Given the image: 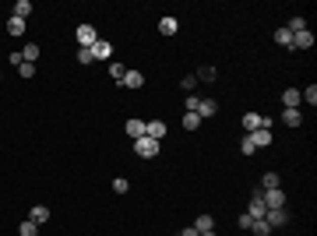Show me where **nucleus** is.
Masks as SVG:
<instances>
[{"instance_id":"obj_35","label":"nucleus","mask_w":317,"mask_h":236,"mask_svg":"<svg viewBox=\"0 0 317 236\" xmlns=\"http://www.w3.org/2000/svg\"><path fill=\"white\" fill-rule=\"evenodd\" d=\"M197 102H201L197 95H187V113H197Z\"/></svg>"},{"instance_id":"obj_6","label":"nucleus","mask_w":317,"mask_h":236,"mask_svg":"<svg viewBox=\"0 0 317 236\" xmlns=\"http://www.w3.org/2000/svg\"><path fill=\"white\" fill-rule=\"evenodd\" d=\"M145 138H152V141H162V138H166V124H162V120H148V127H145Z\"/></svg>"},{"instance_id":"obj_14","label":"nucleus","mask_w":317,"mask_h":236,"mask_svg":"<svg viewBox=\"0 0 317 236\" xmlns=\"http://www.w3.org/2000/svg\"><path fill=\"white\" fill-rule=\"evenodd\" d=\"M158 32H162V35H176V32H180V21H176V18H162V21H158Z\"/></svg>"},{"instance_id":"obj_19","label":"nucleus","mask_w":317,"mask_h":236,"mask_svg":"<svg viewBox=\"0 0 317 236\" xmlns=\"http://www.w3.org/2000/svg\"><path fill=\"white\" fill-rule=\"evenodd\" d=\"M279 183H282V180H279V173H271V169L261 176V190H271V187H279Z\"/></svg>"},{"instance_id":"obj_27","label":"nucleus","mask_w":317,"mask_h":236,"mask_svg":"<svg viewBox=\"0 0 317 236\" xmlns=\"http://www.w3.org/2000/svg\"><path fill=\"white\" fill-rule=\"evenodd\" d=\"M183 127H187V131H197V127H201V116H197V113H187V116H183Z\"/></svg>"},{"instance_id":"obj_15","label":"nucleus","mask_w":317,"mask_h":236,"mask_svg":"<svg viewBox=\"0 0 317 236\" xmlns=\"http://www.w3.org/2000/svg\"><path fill=\"white\" fill-rule=\"evenodd\" d=\"M282 124H286V127H300V124H303V113H300V109H286V113H282Z\"/></svg>"},{"instance_id":"obj_20","label":"nucleus","mask_w":317,"mask_h":236,"mask_svg":"<svg viewBox=\"0 0 317 236\" xmlns=\"http://www.w3.org/2000/svg\"><path fill=\"white\" fill-rule=\"evenodd\" d=\"M212 226H215V219H212V215H197V222H194V229H197V233H212Z\"/></svg>"},{"instance_id":"obj_24","label":"nucleus","mask_w":317,"mask_h":236,"mask_svg":"<svg viewBox=\"0 0 317 236\" xmlns=\"http://www.w3.org/2000/svg\"><path fill=\"white\" fill-rule=\"evenodd\" d=\"M300 99H303L307 106H317V85H310V88H303V92H300Z\"/></svg>"},{"instance_id":"obj_17","label":"nucleus","mask_w":317,"mask_h":236,"mask_svg":"<svg viewBox=\"0 0 317 236\" xmlns=\"http://www.w3.org/2000/svg\"><path fill=\"white\" fill-rule=\"evenodd\" d=\"M21 60H25V64H35V60H39V46H35V43H28V46L21 50Z\"/></svg>"},{"instance_id":"obj_5","label":"nucleus","mask_w":317,"mask_h":236,"mask_svg":"<svg viewBox=\"0 0 317 236\" xmlns=\"http://www.w3.org/2000/svg\"><path fill=\"white\" fill-rule=\"evenodd\" d=\"M264 212H268V208H264V201H261V190H254V198H250V208H247V215H250V219H264Z\"/></svg>"},{"instance_id":"obj_29","label":"nucleus","mask_w":317,"mask_h":236,"mask_svg":"<svg viewBox=\"0 0 317 236\" xmlns=\"http://www.w3.org/2000/svg\"><path fill=\"white\" fill-rule=\"evenodd\" d=\"M286 28H289V32L296 35V32H307V21H303V18H293V21H289Z\"/></svg>"},{"instance_id":"obj_18","label":"nucleus","mask_w":317,"mask_h":236,"mask_svg":"<svg viewBox=\"0 0 317 236\" xmlns=\"http://www.w3.org/2000/svg\"><path fill=\"white\" fill-rule=\"evenodd\" d=\"M240 124H243V127H247V134H250V131H257V127H261V116H257V113H243V120H240Z\"/></svg>"},{"instance_id":"obj_11","label":"nucleus","mask_w":317,"mask_h":236,"mask_svg":"<svg viewBox=\"0 0 317 236\" xmlns=\"http://www.w3.org/2000/svg\"><path fill=\"white\" fill-rule=\"evenodd\" d=\"M215 113H219V102H215V99H201V102H197V116H201V120H205V116H215Z\"/></svg>"},{"instance_id":"obj_25","label":"nucleus","mask_w":317,"mask_h":236,"mask_svg":"<svg viewBox=\"0 0 317 236\" xmlns=\"http://www.w3.org/2000/svg\"><path fill=\"white\" fill-rule=\"evenodd\" d=\"M275 43H279V46H293V32H289V28H279V32H275Z\"/></svg>"},{"instance_id":"obj_3","label":"nucleus","mask_w":317,"mask_h":236,"mask_svg":"<svg viewBox=\"0 0 317 236\" xmlns=\"http://www.w3.org/2000/svg\"><path fill=\"white\" fill-rule=\"evenodd\" d=\"M74 39L81 43V50H92L99 35H95V28H92V25H78V32H74Z\"/></svg>"},{"instance_id":"obj_13","label":"nucleus","mask_w":317,"mask_h":236,"mask_svg":"<svg viewBox=\"0 0 317 236\" xmlns=\"http://www.w3.org/2000/svg\"><path fill=\"white\" fill-rule=\"evenodd\" d=\"M28 14H32V4H28V0H18V4L11 7V18H21V21H25Z\"/></svg>"},{"instance_id":"obj_37","label":"nucleus","mask_w":317,"mask_h":236,"mask_svg":"<svg viewBox=\"0 0 317 236\" xmlns=\"http://www.w3.org/2000/svg\"><path fill=\"white\" fill-rule=\"evenodd\" d=\"M180 85H183V88H187V92H190V88H194V85H197V78H194V74H187V78L180 81Z\"/></svg>"},{"instance_id":"obj_21","label":"nucleus","mask_w":317,"mask_h":236,"mask_svg":"<svg viewBox=\"0 0 317 236\" xmlns=\"http://www.w3.org/2000/svg\"><path fill=\"white\" fill-rule=\"evenodd\" d=\"M7 32L11 35H25V21L21 18H7Z\"/></svg>"},{"instance_id":"obj_26","label":"nucleus","mask_w":317,"mask_h":236,"mask_svg":"<svg viewBox=\"0 0 317 236\" xmlns=\"http://www.w3.org/2000/svg\"><path fill=\"white\" fill-rule=\"evenodd\" d=\"M124 74H127V67H124V64H113V60H109V78H113V81H124Z\"/></svg>"},{"instance_id":"obj_2","label":"nucleus","mask_w":317,"mask_h":236,"mask_svg":"<svg viewBox=\"0 0 317 236\" xmlns=\"http://www.w3.org/2000/svg\"><path fill=\"white\" fill-rule=\"evenodd\" d=\"M134 152L141 159H155L158 155V141H152V138H138L134 141Z\"/></svg>"},{"instance_id":"obj_4","label":"nucleus","mask_w":317,"mask_h":236,"mask_svg":"<svg viewBox=\"0 0 317 236\" xmlns=\"http://www.w3.org/2000/svg\"><path fill=\"white\" fill-rule=\"evenodd\" d=\"M264 222H268L271 229H279V226L289 222V212H286V208H268V212H264Z\"/></svg>"},{"instance_id":"obj_1","label":"nucleus","mask_w":317,"mask_h":236,"mask_svg":"<svg viewBox=\"0 0 317 236\" xmlns=\"http://www.w3.org/2000/svg\"><path fill=\"white\" fill-rule=\"evenodd\" d=\"M261 201H264V208H286V194H282V187L261 190Z\"/></svg>"},{"instance_id":"obj_36","label":"nucleus","mask_w":317,"mask_h":236,"mask_svg":"<svg viewBox=\"0 0 317 236\" xmlns=\"http://www.w3.org/2000/svg\"><path fill=\"white\" fill-rule=\"evenodd\" d=\"M250 226H254V219H250V215L243 212V215H240V229H250Z\"/></svg>"},{"instance_id":"obj_33","label":"nucleus","mask_w":317,"mask_h":236,"mask_svg":"<svg viewBox=\"0 0 317 236\" xmlns=\"http://www.w3.org/2000/svg\"><path fill=\"white\" fill-rule=\"evenodd\" d=\"M18 74H21V78L28 81L32 74H35V64H21V67H18Z\"/></svg>"},{"instance_id":"obj_32","label":"nucleus","mask_w":317,"mask_h":236,"mask_svg":"<svg viewBox=\"0 0 317 236\" xmlns=\"http://www.w3.org/2000/svg\"><path fill=\"white\" fill-rule=\"evenodd\" d=\"M113 190H116V194H127V190H131V183H127L124 176H116V180H113Z\"/></svg>"},{"instance_id":"obj_38","label":"nucleus","mask_w":317,"mask_h":236,"mask_svg":"<svg viewBox=\"0 0 317 236\" xmlns=\"http://www.w3.org/2000/svg\"><path fill=\"white\" fill-rule=\"evenodd\" d=\"M176 236H201V233H197V229H194V226H187V229H183V233H176Z\"/></svg>"},{"instance_id":"obj_12","label":"nucleus","mask_w":317,"mask_h":236,"mask_svg":"<svg viewBox=\"0 0 317 236\" xmlns=\"http://www.w3.org/2000/svg\"><path fill=\"white\" fill-rule=\"evenodd\" d=\"M92 60H109V43H106V39H95V46H92Z\"/></svg>"},{"instance_id":"obj_34","label":"nucleus","mask_w":317,"mask_h":236,"mask_svg":"<svg viewBox=\"0 0 317 236\" xmlns=\"http://www.w3.org/2000/svg\"><path fill=\"white\" fill-rule=\"evenodd\" d=\"M78 64H85V67L95 64V60H92V50H78Z\"/></svg>"},{"instance_id":"obj_31","label":"nucleus","mask_w":317,"mask_h":236,"mask_svg":"<svg viewBox=\"0 0 317 236\" xmlns=\"http://www.w3.org/2000/svg\"><path fill=\"white\" fill-rule=\"evenodd\" d=\"M240 152H243V155H254V152H257V148H254V141H250V134L240 141Z\"/></svg>"},{"instance_id":"obj_10","label":"nucleus","mask_w":317,"mask_h":236,"mask_svg":"<svg viewBox=\"0 0 317 236\" xmlns=\"http://www.w3.org/2000/svg\"><path fill=\"white\" fill-rule=\"evenodd\" d=\"M300 102H303V99H300L296 88H286V92H282V106H286V109H300Z\"/></svg>"},{"instance_id":"obj_28","label":"nucleus","mask_w":317,"mask_h":236,"mask_svg":"<svg viewBox=\"0 0 317 236\" xmlns=\"http://www.w3.org/2000/svg\"><path fill=\"white\" fill-rule=\"evenodd\" d=\"M250 229H254L257 236H268V233H271V226H268L264 219H254V226H250Z\"/></svg>"},{"instance_id":"obj_8","label":"nucleus","mask_w":317,"mask_h":236,"mask_svg":"<svg viewBox=\"0 0 317 236\" xmlns=\"http://www.w3.org/2000/svg\"><path fill=\"white\" fill-rule=\"evenodd\" d=\"M120 85H124V88H141V85H145V74L127 67V74H124V81H120Z\"/></svg>"},{"instance_id":"obj_9","label":"nucleus","mask_w":317,"mask_h":236,"mask_svg":"<svg viewBox=\"0 0 317 236\" xmlns=\"http://www.w3.org/2000/svg\"><path fill=\"white\" fill-rule=\"evenodd\" d=\"M310 46H314V35H310V28L293 35V50H310Z\"/></svg>"},{"instance_id":"obj_7","label":"nucleus","mask_w":317,"mask_h":236,"mask_svg":"<svg viewBox=\"0 0 317 236\" xmlns=\"http://www.w3.org/2000/svg\"><path fill=\"white\" fill-rule=\"evenodd\" d=\"M250 141H254V148H268L271 145V131L257 127V131H250Z\"/></svg>"},{"instance_id":"obj_16","label":"nucleus","mask_w":317,"mask_h":236,"mask_svg":"<svg viewBox=\"0 0 317 236\" xmlns=\"http://www.w3.org/2000/svg\"><path fill=\"white\" fill-rule=\"evenodd\" d=\"M145 127H148V124H141L138 116H134V120H127V134H131L134 141H138V138H145Z\"/></svg>"},{"instance_id":"obj_22","label":"nucleus","mask_w":317,"mask_h":236,"mask_svg":"<svg viewBox=\"0 0 317 236\" xmlns=\"http://www.w3.org/2000/svg\"><path fill=\"white\" fill-rule=\"evenodd\" d=\"M46 219H50V208H46V205H35V208H32V222L39 226V222H46Z\"/></svg>"},{"instance_id":"obj_30","label":"nucleus","mask_w":317,"mask_h":236,"mask_svg":"<svg viewBox=\"0 0 317 236\" xmlns=\"http://www.w3.org/2000/svg\"><path fill=\"white\" fill-rule=\"evenodd\" d=\"M194 78H201V81H215V67H197V74Z\"/></svg>"},{"instance_id":"obj_39","label":"nucleus","mask_w":317,"mask_h":236,"mask_svg":"<svg viewBox=\"0 0 317 236\" xmlns=\"http://www.w3.org/2000/svg\"><path fill=\"white\" fill-rule=\"evenodd\" d=\"M201 236H215V233H201Z\"/></svg>"},{"instance_id":"obj_23","label":"nucleus","mask_w":317,"mask_h":236,"mask_svg":"<svg viewBox=\"0 0 317 236\" xmlns=\"http://www.w3.org/2000/svg\"><path fill=\"white\" fill-rule=\"evenodd\" d=\"M18 233H21V236H39V226H35L32 219H25V222L18 226Z\"/></svg>"}]
</instances>
